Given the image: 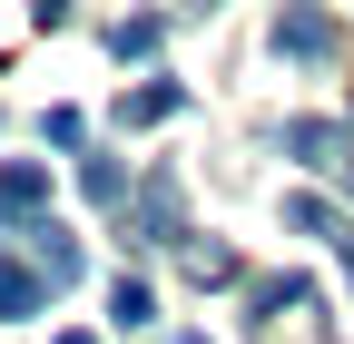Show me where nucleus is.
Returning <instances> with one entry per match:
<instances>
[{"mask_svg":"<svg viewBox=\"0 0 354 344\" xmlns=\"http://www.w3.org/2000/svg\"><path fill=\"white\" fill-rule=\"evenodd\" d=\"M39 207H50V167H39V157H10V167H0V227L39 217Z\"/></svg>","mask_w":354,"mask_h":344,"instance_id":"obj_1","label":"nucleus"},{"mask_svg":"<svg viewBox=\"0 0 354 344\" xmlns=\"http://www.w3.org/2000/svg\"><path fill=\"white\" fill-rule=\"evenodd\" d=\"M276 59H335V20H325V10H305V0H295V10L276 20Z\"/></svg>","mask_w":354,"mask_h":344,"instance_id":"obj_2","label":"nucleus"},{"mask_svg":"<svg viewBox=\"0 0 354 344\" xmlns=\"http://www.w3.org/2000/svg\"><path fill=\"white\" fill-rule=\"evenodd\" d=\"M286 148H295L305 167H354V157H344V128H325V118H295V128H286Z\"/></svg>","mask_w":354,"mask_h":344,"instance_id":"obj_3","label":"nucleus"},{"mask_svg":"<svg viewBox=\"0 0 354 344\" xmlns=\"http://www.w3.org/2000/svg\"><path fill=\"white\" fill-rule=\"evenodd\" d=\"M177 108H187V89H177V79H148V89H128V99H118L128 128H158V118H177Z\"/></svg>","mask_w":354,"mask_h":344,"instance_id":"obj_4","label":"nucleus"},{"mask_svg":"<svg viewBox=\"0 0 354 344\" xmlns=\"http://www.w3.org/2000/svg\"><path fill=\"white\" fill-rule=\"evenodd\" d=\"M39 295H50V276H39V266H10V256H0V315H39Z\"/></svg>","mask_w":354,"mask_h":344,"instance_id":"obj_5","label":"nucleus"},{"mask_svg":"<svg viewBox=\"0 0 354 344\" xmlns=\"http://www.w3.org/2000/svg\"><path fill=\"white\" fill-rule=\"evenodd\" d=\"M148 246H177V178H148V207H138Z\"/></svg>","mask_w":354,"mask_h":344,"instance_id":"obj_6","label":"nucleus"},{"mask_svg":"<svg viewBox=\"0 0 354 344\" xmlns=\"http://www.w3.org/2000/svg\"><path fill=\"white\" fill-rule=\"evenodd\" d=\"M39 276H50V285H79V236L39 227Z\"/></svg>","mask_w":354,"mask_h":344,"instance_id":"obj_7","label":"nucleus"},{"mask_svg":"<svg viewBox=\"0 0 354 344\" xmlns=\"http://www.w3.org/2000/svg\"><path fill=\"white\" fill-rule=\"evenodd\" d=\"M158 39H167V20H148V10H138V20H118V30H109V50H118V59H148Z\"/></svg>","mask_w":354,"mask_h":344,"instance_id":"obj_8","label":"nucleus"},{"mask_svg":"<svg viewBox=\"0 0 354 344\" xmlns=\"http://www.w3.org/2000/svg\"><path fill=\"white\" fill-rule=\"evenodd\" d=\"M187 276H197V285H236V256H227V246H187Z\"/></svg>","mask_w":354,"mask_h":344,"instance_id":"obj_9","label":"nucleus"},{"mask_svg":"<svg viewBox=\"0 0 354 344\" xmlns=\"http://www.w3.org/2000/svg\"><path fill=\"white\" fill-rule=\"evenodd\" d=\"M109 315H118V325H148V285H138V276H118V295H109Z\"/></svg>","mask_w":354,"mask_h":344,"instance_id":"obj_10","label":"nucleus"},{"mask_svg":"<svg viewBox=\"0 0 354 344\" xmlns=\"http://www.w3.org/2000/svg\"><path fill=\"white\" fill-rule=\"evenodd\" d=\"M286 305H305V276H276V285H256V315H286Z\"/></svg>","mask_w":354,"mask_h":344,"instance_id":"obj_11","label":"nucleus"},{"mask_svg":"<svg viewBox=\"0 0 354 344\" xmlns=\"http://www.w3.org/2000/svg\"><path fill=\"white\" fill-rule=\"evenodd\" d=\"M88 197H99V207H118V197H128V178H118V157H88Z\"/></svg>","mask_w":354,"mask_h":344,"instance_id":"obj_12","label":"nucleus"},{"mask_svg":"<svg viewBox=\"0 0 354 344\" xmlns=\"http://www.w3.org/2000/svg\"><path fill=\"white\" fill-rule=\"evenodd\" d=\"M30 20H39V30H59V20H69V0H30Z\"/></svg>","mask_w":354,"mask_h":344,"instance_id":"obj_13","label":"nucleus"},{"mask_svg":"<svg viewBox=\"0 0 354 344\" xmlns=\"http://www.w3.org/2000/svg\"><path fill=\"white\" fill-rule=\"evenodd\" d=\"M59 344H99V334H59Z\"/></svg>","mask_w":354,"mask_h":344,"instance_id":"obj_14","label":"nucleus"},{"mask_svg":"<svg viewBox=\"0 0 354 344\" xmlns=\"http://www.w3.org/2000/svg\"><path fill=\"white\" fill-rule=\"evenodd\" d=\"M344 276H354V236H344Z\"/></svg>","mask_w":354,"mask_h":344,"instance_id":"obj_15","label":"nucleus"},{"mask_svg":"<svg viewBox=\"0 0 354 344\" xmlns=\"http://www.w3.org/2000/svg\"><path fill=\"white\" fill-rule=\"evenodd\" d=\"M187 344H207V334H187Z\"/></svg>","mask_w":354,"mask_h":344,"instance_id":"obj_16","label":"nucleus"},{"mask_svg":"<svg viewBox=\"0 0 354 344\" xmlns=\"http://www.w3.org/2000/svg\"><path fill=\"white\" fill-rule=\"evenodd\" d=\"M207 10H216V0H207Z\"/></svg>","mask_w":354,"mask_h":344,"instance_id":"obj_17","label":"nucleus"}]
</instances>
